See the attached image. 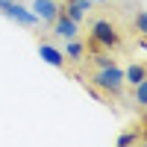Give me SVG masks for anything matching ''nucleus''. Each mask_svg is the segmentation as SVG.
I'll return each instance as SVG.
<instances>
[{
	"instance_id": "f257e3e1",
	"label": "nucleus",
	"mask_w": 147,
	"mask_h": 147,
	"mask_svg": "<svg viewBox=\"0 0 147 147\" xmlns=\"http://www.w3.org/2000/svg\"><path fill=\"white\" fill-rule=\"evenodd\" d=\"M91 47H103V50H118L121 47V32L109 18H94L91 30H88Z\"/></svg>"
},
{
	"instance_id": "f03ea898",
	"label": "nucleus",
	"mask_w": 147,
	"mask_h": 147,
	"mask_svg": "<svg viewBox=\"0 0 147 147\" xmlns=\"http://www.w3.org/2000/svg\"><path fill=\"white\" fill-rule=\"evenodd\" d=\"M91 85L94 88H100L103 94L109 97H118L121 91H124V71H121L118 65H109V68H97L94 77H91Z\"/></svg>"
},
{
	"instance_id": "7ed1b4c3",
	"label": "nucleus",
	"mask_w": 147,
	"mask_h": 147,
	"mask_svg": "<svg viewBox=\"0 0 147 147\" xmlns=\"http://www.w3.org/2000/svg\"><path fill=\"white\" fill-rule=\"evenodd\" d=\"M3 15L9 18V21H15V24H21V27H35V24H41L38 21V15L30 9V6H24V3H18V0H12V3L3 9Z\"/></svg>"
},
{
	"instance_id": "20e7f679",
	"label": "nucleus",
	"mask_w": 147,
	"mask_h": 147,
	"mask_svg": "<svg viewBox=\"0 0 147 147\" xmlns=\"http://www.w3.org/2000/svg\"><path fill=\"white\" fill-rule=\"evenodd\" d=\"M77 32H80V24L77 21H71L68 15H65V12L62 9H59V15L53 18V35H59V38H77Z\"/></svg>"
},
{
	"instance_id": "39448f33",
	"label": "nucleus",
	"mask_w": 147,
	"mask_h": 147,
	"mask_svg": "<svg viewBox=\"0 0 147 147\" xmlns=\"http://www.w3.org/2000/svg\"><path fill=\"white\" fill-rule=\"evenodd\" d=\"M38 56L44 59L47 65L59 68V71H65V68H68V56H65V50H59V47L47 44V41H41V44H38Z\"/></svg>"
},
{
	"instance_id": "423d86ee",
	"label": "nucleus",
	"mask_w": 147,
	"mask_h": 147,
	"mask_svg": "<svg viewBox=\"0 0 147 147\" xmlns=\"http://www.w3.org/2000/svg\"><path fill=\"white\" fill-rule=\"evenodd\" d=\"M30 9L38 15V21L53 24V18L59 15V9H62V3H59V0H32V6H30Z\"/></svg>"
},
{
	"instance_id": "0eeeda50",
	"label": "nucleus",
	"mask_w": 147,
	"mask_h": 147,
	"mask_svg": "<svg viewBox=\"0 0 147 147\" xmlns=\"http://www.w3.org/2000/svg\"><path fill=\"white\" fill-rule=\"evenodd\" d=\"M91 6H94L91 0H62V12H65L71 21H77V24L85 21V15H88Z\"/></svg>"
},
{
	"instance_id": "6e6552de",
	"label": "nucleus",
	"mask_w": 147,
	"mask_h": 147,
	"mask_svg": "<svg viewBox=\"0 0 147 147\" xmlns=\"http://www.w3.org/2000/svg\"><path fill=\"white\" fill-rule=\"evenodd\" d=\"M129 103L136 106V109H147V77L138 82V85H132V94H129Z\"/></svg>"
},
{
	"instance_id": "1a4fd4ad",
	"label": "nucleus",
	"mask_w": 147,
	"mask_h": 147,
	"mask_svg": "<svg viewBox=\"0 0 147 147\" xmlns=\"http://www.w3.org/2000/svg\"><path fill=\"white\" fill-rule=\"evenodd\" d=\"M144 77H147V65H138V62H132V65L124 71V82H127V85H138Z\"/></svg>"
},
{
	"instance_id": "9d476101",
	"label": "nucleus",
	"mask_w": 147,
	"mask_h": 147,
	"mask_svg": "<svg viewBox=\"0 0 147 147\" xmlns=\"http://www.w3.org/2000/svg\"><path fill=\"white\" fill-rule=\"evenodd\" d=\"M65 56L74 59V62H82V59H85V44L77 41V38H68V44H65Z\"/></svg>"
},
{
	"instance_id": "9b49d317",
	"label": "nucleus",
	"mask_w": 147,
	"mask_h": 147,
	"mask_svg": "<svg viewBox=\"0 0 147 147\" xmlns=\"http://www.w3.org/2000/svg\"><path fill=\"white\" fill-rule=\"evenodd\" d=\"M132 27H136V32L141 35V44L147 47V9H138L136 18H132Z\"/></svg>"
},
{
	"instance_id": "f8f14e48",
	"label": "nucleus",
	"mask_w": 147,
	"mask_h": 147,
	"mask_svg": "<svg viewBox=\"0 0 147 147\" xmlns=\"http://www.w3.org/2000/svg\"><path fill=\"white\" fill-rule=\"evenodd\" d=\"M141 138H138V132L136 129H129V132H121L118 136V147H129V144H138Z\"/></svg>"
},
{
	"instance_id": "ddd939ff",
	"label": "nucleus",
	"mask_w": 147,
	"mask_h": 147,
	"mask_svg": "<svg viewBox=\"0 0 147 147\" xmlns=\"http://www.w3.org/2000/svg\"><path fill=\"white\" fill-rule=\"evenodd\" d=\"M94 62H97V68H109V65H115V59L109 56L106 50H97L94 53Z\"/></svg>"
},
{
	"instance_id": "4468645a",
	"label": "nucleus",
	"mask_w": 147,
	"mask_h": 147,
	"mask_svg": "<svg viewBox=\"0 0 147 147\" xmlns=\"http://www.w3.org/2000/svg\"><path fill=\"white\" fill-rule=\"evenodd\" d=\"M9 3H12V0H0V12H3V9H6Z\"/></svg>"
},
{
	"instance_id": "2eb2a0df",
	"label": "nucleus",
	"mask_w": 147,
	"mask_h": 147,
	"mask_svg": "<svg viewBox=\"0 0 147 147\" xmlns=\"http://www.w3.org/2000/svg\"><path fill=\"white\" fill-rule=\"evenodd\" d=\"M141 112H144V127H147V109H141Z\"/></svg>"
},
{
	"instance_id": "dca6fc26",
	"label": "nucleus",
	"mask_w": 147,
	"mask_h": 147,
	"mask_svg": "<svg viewBox=\"0 0 147 147\" xmlns=\"http://www.w3.org/2000/svg\"><path fill=\"white\" fill-rule=\"evenodd\" d=\"M91 3H109V0H91Z\"/></svg>"
}]
</instances>
